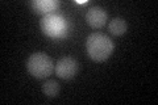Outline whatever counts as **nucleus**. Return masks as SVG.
<instances>
[{
  "label": "nucleus",
  "instance_id": "nucleus-6",
  "mask_svg": "<svg viewBox=\"0 0 158 105\" xmlns=\"http://www.w3.org/2000/svg\"><path fill=\"white\" fill-rule=\"evenodd\" d=\"M59 6L61 4L57 0H33L31 3L33 12L37 14H42V16H46V14H50L54 11H57Z\"/></svg>",
  "mask_w": 158,
  "mask_h": 105
},
{
  "label": "nucleus",
  "instance_id": "nucleus-1",
  "mask_svg": "<svg viewBox=\"0 0 158 105\" xmlns=\"http://www.w3.org/2000/svg\"><path fill=\"white\" fill-rule=\"evenodd\" d=\"M40 26L42 33L54 41L66 39L70 34V24L65 17L58 13H50L44 16L40 21Z\"/></svg>",
  "mask_w": 158,
  "mask_h": 105
},
{
  "label": "nucleus",
  "instance_id": "nucleus-4",
  "mask_svg": "<svg viewBox=\"0 0 158 105\" xmlns=\"http://www.w3.org/2000/svg\"><path fill=\"white\" fill-rule=\"evenodd\" d=\"M78 62L71 57H63L61 58L56 64L54 72L58 78L63 79V80H70L78 74Z\"/></svg>",
  "mask_w": 158,
  "mask_h": 105
},
{
  "label": "nucleus",
  "instance_id": "nucleus-8",
  "mask_svg": "<svg viewBox=\"0 0 158 105\" xmlns=\"http://www.w3.org/2000/svg\"><path fill=\"white\" fill-rule=\"evenodd\" d=\"M42 92H44V95H46L48 97H56L59 93V84L56 80H48L44 83Z\"/></svg>",
  "mask_w": 158,
  "mask_h": 105
},
{
  "label": "nucleus",
  "instance_id": "nucleus-3",
  "mask_svg": "<svg viewBox=\"0 0 158 105\" xmlns=\"http://www.w3.org/2000/svg\"><path fill=\"white\" fill-rule=\"evenodd\" d=\"M53 59L45 53H34L27 61L28 72L36 79H46L54 72Z\"/></svg>",
  "mask_w": 158,
  "mask_h": 105
},
{
  "label": "nucleus",
  "instance_id": "nucleus-5",
  "mask_svg": "<svg viewBox=\"0 0 158 105\" xmlns=\"http://www.w3.org/2000/svg\"><path fill=\"white\" fill-rule=\"evenodd\" d=\"M107 12L100 7H92L86 13V21L92 29H100L106 25Z\"/></svg>",
  "mask_w": 158,
  "mask_h": 105
},
{
  "label": "nucleus",
  "instance_id": "nucleus-2",
  "mask_svg": "<svg viewBox=\"0 0 158 105\" xmlns=\"http://www.w3.org/2000/svg\"><path fill=\"white\" fill-rule=\"evenodd\" d=\"M113 49H115V46H113L112 39L100 33L90 34L86 41L87 54L95 62L107 61L113 53Z\"/></svg>",
  "mask_w": 158,
  "mask_h": 105
},
{
  "label": "nucleus",
  "instance_id": "nucleus-7",
  "mask_svg": "<svg viewBox=\"0 0 158 105\" xmlns=\"http://www.w3.org/2000/svg\"><path fill=\"white\" fill-rule=\"evenodd\" d=\"M108 30L111 32V34H113V36H123L125 32H127V22L124 18L121 17H116L111 20L110 22V26H108Z\"/></svg>",
  "mask_w": 158,
  "mask_h": 105
}]
</instances>
